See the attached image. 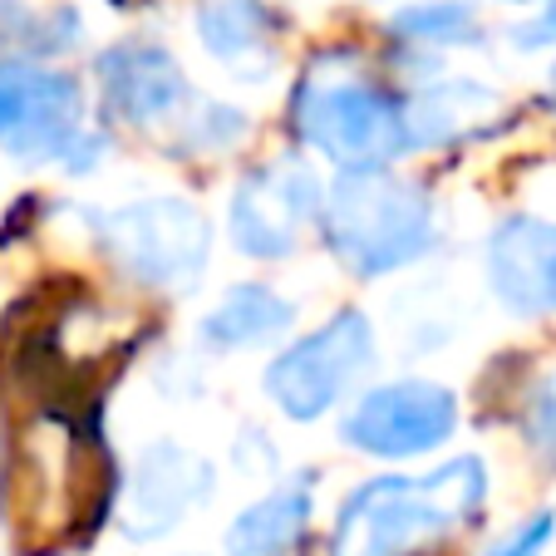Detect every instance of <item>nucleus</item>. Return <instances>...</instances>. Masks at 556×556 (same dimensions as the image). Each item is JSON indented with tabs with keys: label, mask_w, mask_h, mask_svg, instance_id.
Listing matches in <instances>:
<instances>
[{
	"label": "nucleus",
	"mask_w": 556,
	"mask_h": 556,
	"mask_svg": "<svg viewBox=\"0 0 556 556\" xmlns=\"http://www.w3.org/2000/svg\"><path fill=\"white\" fill-rule=\"evenodd\" d=\"M99 242L128 281L192 291L212 256V222L188 198H138L99 217Z\"/></svg>",
	"instance_id": "nucleus-4"
},
{
	"label": "nucleus",
	"mask_w": 556,
	"mask_h": 556,
	"mask_svg": "<svg viewBox=\"0 0 556 556\" xmlns=\"http://www.w3.org/2000/svg\"><path fill=\"white\" fill-rule=\"evenodd\" d=\"M389 30L409 45L424 50H448V45H472L478 40V11L468 0H419V5H404Z\"/></svg>",
	"instance_id": "nucleus-16"
},
{
	"label": "nucleus",
	"mask_w": 556,
	"mask_h": 556,
	"mask_svg": "<svg viewBox=\"0 0 556 556\" xmlns=\"http://www.w3.org/2000/svg\"><path fill=\"white\" fill-rule=\"evenodd\" d=\"M488 286L513 315H556V222L513 212L488 237Z\"/></svg>",
	"instance_id": "nucleus-9"
},
{
	"label": "nucleus",
	"mask_w": 556,
	"mask_h": 556,
	"mask_svg": "<svg viewBox=\"0 0 556 556\" xmlns=\"http://www.w3.org/2000/svg\"><path fill=\"white\" fill-rule=\"evenodd\" d=\"M231 458H237L242 478H266V472H276V448L262 429H247L242 439L231 443Z\"/></svg>",
	"instance_id": "nucleus-21"
},
{
	"label": "nucleus",
	"mask_w": 556,
	"mask_h": 556,
	"mask_svg": "<svg viewBox=\"0 0 556 556\" xmlns=\"http://www.w3.org/2000/svg\"><path fill=\"white\" fill-rule=\"evenodd\" d=\"M247 134V114L231 104H217V99H207V104L198 109V114L182 124V153H227L237 138Z\"/></svg>",
	"instance_id": "nucleus-17"
},
{
	"label": "nucleus",
	"mask_w": 556,
	"mask_h": 556,
	"mask_svg": "<svg viewBox=\"0 0 556 556\" xmlns=\"http://www.w3.org/2000/svg\"><path fill=\"white\" fill-rule=\"evenodd\" d=\"M522 439L546 468H556V375H546L542 384L527 394L522 409Z\"/></svg>",
	"instance_id": "nucleus-19"
},
{
	"label": "nucleus",
	"mask_w": 556,
	"mask_h": 556,
	"mask_svg": "<svg viewBox=\"0 0 556 556\" xmlns=\"http://www.w3.org/2000/svg\"><path fill=\"white\" fill-rule=\"evenodd\" d=\"M458 433V394L433 379H394L365 389L340 419V443L369 458L404 463L439 453Z\"/></svg>",
	"instance_id": "nucleus-6"
},
{
	"label": "nucleus",
	"mask_w": 556,
	"mask_h": 556,
	"mask_svg": "<svg viewBox=\"0 0 556 556\" xmlns=\"http://www.w3.org/2000/svg\"><path fill=\"white\" fill-rule=\"evenodd\" d=\"M217 478L212 463L188 453L173 439H153L134 458L128 472V507H124V536L134 542H157L182 527V517L198 503H212Z\"/></svg>",
	"instance_id": "nucleus-8"
},
{
	"label": "nucleus",
	"mask_w": 556,
	"mask_h": 556,
	"mask_svg": "<svg viewBox=\"0 0 556 556\" xmlns=\"http://www.w3.org/2000/svg\"><path fill=\"white\" fill-rule=\"evenodd\" d=\"M320 198H326V188L305 163H295V157L262 163L231 192V247L252 256V262H281V256L295 252L305 222L320 217Z\"/></svg>",
	"instance_id": "nucleus-7"
},
{
	"label": "nucleus",
	"mask_w": 556,
	"mask_h": 556,
	"mask_svg": "<svg viewBox=\"0 0 556 556\" xmlns=\"http://www.w3.org/2000/svg\"><path fill=\"white\" fill-rule=\"evenodd\" d=\"M99 94H104L109 118L148 128L157 118H173L188 99V74L173 60V50L153 40H118L99 54L94 64Z\"/></svg>",
	"instance_id": "nucleus-10"
},
{
	"label": "nucleus",
	"mask_w": 556,
	"mask_h": 556,
	"mask_svg": "<svg viewBox=\"0 0 556 556\" xmlns=\"http://www.w3.org/2000/svg\"><path fill=\"white\" fill-rule=\"evenodd\" d=\"M507 5H527V0H507Z\"/></svg>",
	"instance_id": "nucleus-25"
},
{
	"label": "nucleus",
	"mask_w": 556,
	"mask_h": 556,
	"mask_svg": "<svg viewBox=\"0 0 556 556\" xmlns=\"http://www.w3.org/2000/svg\"><path fill=\"white\" fill-rule=\"evenodd\" d=\"M320 237L359 281H379L433 252V202L419 182L394 173H340L320 198Z\"/></svg>",
	"instance_id": "nucleus-3"
},
{
	"label": "nucleus",
	"mask_w": 556,
	"mask_h": 556,
	"mask_svg": "<svg viewBox=\"0 0 556 556\" xmlns=\"http://www.w3.org/2000/svg\"><path fill=\"white\" fill-rule=\"evenodd\" d=\"M488 503V463L478 453L433 472H379L350 488L330 527V556H429L458 527H472Z\"/></svg>",
	"instance_id": "nucleus-1"
},
{
	"label": "nucleus",
	"mask_w": 556,
	"mask_h": 556,
	"mask_svg": "<svg viewBox=\"0 0 556 556\" xmlns=\"http://www.w3.org/2000/svg\"><path fill=\"white\" fill-rule=\"evenodd\" d=\"M295 320V305L281 291L262 281H242L231 286L198 326V340L207 350H252V345H271L276 336H286Z\"/></svg>",
	"instance_id": "nucleus-12"
},
{
	"label": "nucleus",
	"mask_w": 556,
	"mask_h": 556,
	"mask_svg": "<svg viewBox=\"0 0 556 556\" xmlns=\"http://www.w3.org/2000/svg\"><path fill=\"white\" fill-rule=\"evenodd\" d=\"M552 542H556V513L552 507H536L517 527H507L483 556H542Z\"/></svg>",
	"instance_id": "nucleus-20"
},
{
	"label": "nucleus",
	"mask_w": 556,
	"mask_h": 556,
	"mask_svg": "<svg viewBox=\"0 0 556 556\" xmlns=\"http://www.w3.org/2000/svg\"><path fill=\"white\" fill-rule=\"evenodd\" d=\"M276 35H281V21L262 0H202L198 5L202 50L247 85H266L276 74Z\"/></svg>",
	"instance_id": "nucleus-11"
},
{
	"label": "nucleus",
	"mask_w": 556,
	"mask_h": 556,
	"mask_svg": "<svg viewBox=\"0 0 556 556\" xmlns=\"http://www.w3.org/2000/svg\"><path fill=\"white\" fill-rule=\"evenodd\" d=\"M497 94L472 79H433L429 89L404 104V143L409 148H433L448 143L458 128H468V118H478V109H493Z\"/></svg>",
	"instance_id": "nucleus-15"
},
{
	"label": "nucleus",
	"mask_w": 556,
	"mask_h": 556,
	"mask_svg": "<svg viewBox=\"0 0 556 556\" xmlns=\"http://www.w3.org/2000/svg\"><path fill=\"white\" fill-rule=\"evenodd\" d=\"M40 79H45L40 64L0 60V143H5V138L21 128V118H25V109H30Z\"/></svg>",
	"instance_id": "nucleus-18"
},
{
	"label": "nucleus",
	"mask_w": 556,
	"mask_h": 556,
	"mask_svg": "<svg viewBox=\"0 0 556 556\" xmlns=\"http://www.w3.org/2000/svg\"><path fill=\"white\" fill-rule=\"evenodd\" d=\"M552 104H556V64H552Z\"/></svg>",
	"instance_id": "nucleus-24"
},
{
	"label": "nucleus",
	"mask_w": 556,
	"mask_h": 556,
	"mask_svg": "<svg viewBox=\"0 0 556 556\" xmlns=\"http://www.w3.org/2000/svg\"><path fill=\"white\" fill-rule=\"evenodd\" d=\"M375 326L365 311H336L326 326L291 340L266 365V400L291 424H315L345 404V394L375 369Z\"/></svg>",
	"instance_id": "nucleus-5"
},
{
	"label": "nucleus",
	"mask_w": 556,
	"mask_h": 556,
	"mask_svg": "<svg viewBox=\"0 0 556 556\" xmlns=\"http://www.w3.org/2000/svg\"><path fill=\"white\" fill-rule=\"evenodd\" d=\"M311 513H315L311 472H301V478L271 488V493L256 497L247 513L231 517L227 552L231 556H281V552H291V546L305 536V527H311Z\"/></svg>",
	"instance_id": "nucleus-14"
},
{
	"label": "nucleus",
	"mask_w": 556,
	"mask_h": 556,
	"mask_svg": "<svg viewBox=\"0 0 556 556\" xmlns=\"http://www.w3.org/2000/svg\"><path fill=\"white\" fill-rule=\"evenodd\" d=\"M513 45H517V50H546V45H556V0H546V5L527 25H517Z\"/></svg>",
	"instance_id": "nucleus-22"
},
{
	"label": "nucleus",
	"mask_w": 556,
	"mask_h": 556,
	"mask_svg": "<svg viewBox=\"0 0 556 556\" xmlns=\"http://www.w3.org/2000/svg\"><path fill=\"white\" fill-rule=\"evenodd\" d=\"M291 124L311 153L336 163L340 173H375L404 153V104L389 94L345 50L315 54L295 85Z\"/></svg>",
	"instance_id": "nucleus-2"
},
{
	"label": "nucleus",
	"mask_w": 556,
	"mask_h": 556,
	"mask_svg": "<svg viewBox=\"0 0 556 556\" xmlns=\"http://www.w3.org/2000/svg\"><path fill=\"white\" fill-rule=\"evenodd\" d=\"M79 128H85V89H79V79H70L60 70H45L21 128L0 148L11 157H21V163H60V153L70 148V138Z\"/></svg>",
	"instance_id": "nucleus-13"
},
{
	"label": "nucleus",
	"mask_w": 556,
	"mask_h": 556,
	"mask_svg": "<svg viewBox=\"0 0 556 556\" xmlns=\"http://www.w3.org/2000/svg\"><path fill=\"white\" fill-rule=\"evenodd\" d=\"M99 157H104V138L79 128V134L70 138V148L60 153V163H64V173H74V178H79V173H94L99 168Z\"/></svg>",
	"instance_id": "nucleus-23"
}]
</instances>
